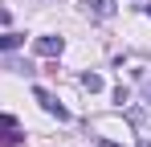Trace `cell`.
Masks as SVG:
<instances>
[{
    "instance_id": "6da1fadb",
    "label": "cell",
    "mask_w": 151,
    "mask_h": 147,
    "mask_svg": "<svg viewBox=\"0 0 151 147\" xmlns=\"http://www.w3.org/2000/svg\"><path fill=\"white\" fill-rule=\"evenodd\" d=\"M33 98H37V102H41V106H45L49 115H57V119H61V122L70 119V110H65V106H61V102H57V98H53L49 90H41V86H33Z\"/></svg>"
},
{
    "instance_id": "7a4b0ae2",
    "label": "cell",
    "mask_w": 151,
    "mask_h": 147,
    "mask_svg": "<svg viewBox=\"0 0 151 147\" xmlns=\"http://www.w3.org/2000/svg\"><path fill=\"white\" fill-rule=\"evenodd\" d=\"M33 49H37L41 57H53V53H61V49H65V41H61V37H37Z\"/></svg>"
},
{
    "instance_id": "3957f363",
    "label": "cell",
    "mask_w": 151,
    "mask_h": 147,
    "mask_svg": "<svg viewBox=\"0 0 151 147\" xmlns=\"http://www.w3.org/2000/svg\"><path fill=\"white\" fill-rule=\"evenodd\" d=\"M82 4H86L90 17H110L114 12V0H82Z\"/></svg>"
},
{
    "instance_id": "277c9868",
    "label": "cell",
    "mask_w": 151,
    "mask_h": 147,
    "mask_svg": "<svg viewBox=\"0 0 151 147\" xmlns=\"http://www.w3.org/2000/svg\"><path fill=\"white\" fill-rule=\"evenodd\" d=\"M17 143H25V135H21L17 127H4V131H0V147H17Z\"/></svg>"
},
{
    "instance_id": "5b68a950",
    "label": "cell",
    "mask_w": 151,
    "mask_h": 147,
    "mask_svg": "<svg viewBox=\"0 0 151 147\" xmlns=\"http://www.w3.org/2000/svg\"><path fill=\"white\" fill-rule=\"evenodd\" d=\"M25 45V33H0V49H21Z\"/></svg>"
},
{
    "instance_id": "8992f818",
    "label": "cell",
    "mask_w": 151,
    "mask_h": 147,
    "mask_svg": "<svg viewBox=\"0 0 151 147\" xmlns=\"http://www.w3.org/2000/svg\"><path fill=\"white\" fill-rule=\"evenodd\" d=\"M82 90L98 94V90H102V78H98V74H82Z\"/></svg>"
},
{
    "instance_id": "52a82bcc",
    "label": "cell",
    "mask_w": 151,
    "mask_h": 147,
    "mask_svg": "<svg viewBox=\"0 0 151 147\" xmlns=\"http://www.w3.org/2000/svg\"><path fill=\"white\" fill-rule=\"evenodd\" d=\"M8 21H12V12H8V8L0 4V24H8Z\"/></svg>"
},
{
    "instance_id": "ba28073f",
    "label": "cell",
    "mask_w": 151,
    "mask_h": 147,
    "mask_svg": "<svg viewBox=\"0 0 151 147\" xmlns=\"http://www.w3.org/2000/svg\"><path fill=\"white\" fill-rule=\"evenodd\" d=\"M94 143L98 147H119V143H110V139H102V135H94Z\"/></svg>"
},
{
    "instance_id": "9c48e42d",
    "label": "cell",
    "mask_w": 151,
    "mask_h": 147,
    "mask_svg": "<svg viewBox=\"0 0 151 147\" xmlns=\"http://www.w3.org/2000/svg\"><path fill=\"white\" fill-rule=\"evenodd\" d=\"M143 94H147V102H151V82H143Z\"/></svg>"
},
{
    "instance_id": "30bf717a",
    "label": "cell",
    "mask_w": 151,
    "mask_h": 147,
    "mask_svg": "<svg viewBox=\"0 0 151 147\" xmlns=\"http://www.w3.org/2000/svg\"><path fill=\"white\" fill-rule=\"evenodd\" d=\"M143 12H147V17H151V4H147V8H143Z\"/></svg>"
},
{
    "instance_id": "8fae6325",
    "label": "cell",
    "mask_w": 151,
    "mask_h": 147,
    "mask_svg": "<svg viewBox=\"0 0 151 147\" xmlns=\"http://www.w3.org/2000/svg\"><path fill=\"white\" fill-rule=\"evenodd\" d=\"M139 147H151V143H147V139H143V143H139Z\"/></svg>"
}]
</instances>
